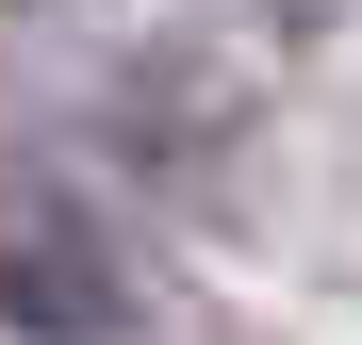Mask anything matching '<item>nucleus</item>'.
<instances>
[{
  "mask_svg": "<svg viewBox=\"0 0 362 345\" xmlns=\"http://www.w3.org/2000/svg\"><path fill=\"white\" fill-rule=\"evenodd\" d=\"M0 329H33V345H115V329H132L99 230L49 198V181H0Z\"/></svg>",
  "mask_w": 362,
  "mask_h": 345,
  "instance_id": "nucleus-1",
  "label": "nucleus"
},
{
  "mask_svg": "<svg viewBox=\"0 0 362 345\" xmlns=\"http://www.w3.org/2000/svg\"><path fill=\"white\" fill-rule=\"evenodd\" d=\"M247 17H280V33H329V17H346V0H247Z\"/></svg>",
  "mask_w": 362,
  "mask_h": 345,
  "instance_id": "nucleus-2",
  "label": "nucleus"
}]
</instances>
